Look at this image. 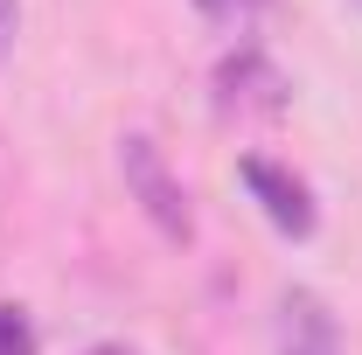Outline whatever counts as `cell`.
Here are the masks:
<instances>
[{
    "instance_id": "cell-8",
    "label": "cell",
    "mask_w": 362,
    "mask_h": 355,
    "mask_svg": "<svg viewBox=\"0 0 362 355\" xmlns=\"http://www.w3.org/2000/svg\"><path fill=\"white\" fill-rule=\"evenodd\" d=\"M90 355H133V349H119V342H105V349H90Z\"/></svg>"
},
{
    "instance_id": "cell-2",
    "label": "cell",
    "mask_w": 362,
    "mask_h": 355,
    "mask_svg": "<svg viewBox=\"0 0 362 355\" xmlns=\"http://www.w3.org/2000/svg\"><path fill=\"white\" fill-rule=\"evenodd\" d=\"M237 175H244V188L258 195V209L272 216V230L279 237H314V195H307V181H293L286 168H272V161H237Z\"/></svg>"
},
{
    "instance_id": "cell-1",
    "label": "cell",
    "mask_w": 362,
    "mask_h": 355,
    "mask_svg": "<svg viewBox=\"0 0 362 355\" xmlns=\"http://www.w3.org/2000/svg\"><path fill=\"white\" fill-rule=\"evenodd\" d=\"M119 175H126V188L139 195V209L160 223L168 237H188V195H181V181L160 168V153H153V139H119Z\"/></svg>"
},
{
    "instance_id": "cell-4",
    "label": "cell",
    "mask_w": 362,
    "mask_h": 355,
    "mask_svg": "<svg viewBox=\"0 0 362 355\" xmlns=\"http://www.w3.org/2000/svg\"><path fill=\"white\" fill-rule=\"evenodd\" d=\"M216 84H223V105H258V112H279L286 105V77L272 70L258 49H237L223 70H216Z\"/></svg>"
},
{
    "instance_id": "cell-3",
    "label": "cell",
    "mask_w": 362,
    "mask_h": 355,
    "mask_svg": "<svg viewBox=\"0 0 362 355\" xmlns=\"http://www.w3.org/2000/svg\"><path fill=\"white\" fill-rule=\"evenodd\" d=\"M279 355H341V327L314 293H286L279 307Z\"/></svg>"
},
{
    "instance_id": "cell-7",
    "label": "cell",
    "mask_w": 362,
    "mask_h": 355,
    "mask_svg": "<svg viewBox=\"0 0 362 355\" xmlns=\"http://www.w3.org/2000/svg\"><path fill=\"white\" fill-rule=\"evenodd\" d=\"M14 21H21V0H0V56H7V42H14Z\"/></svg>"
},
{
    "instance_id": "cell-5",
    "label": "cell",
    "mask_w": 362,
    "mask_h": 355,
    "mask_svg": "<svg viewBox=\"0 0 362 355\" xmlns=\"http://www.w3.org/2000/svg\"><path fill=\"white\" fill-rule=\"evenodd\" d=\"M195 7H202L216 28H230V35H251V21L265 14L272 0H195Z\"/></svg>"
},
{
    "instance_id": "cell-6",
    "label": "cell",
    "mask_w": 362,
    "mask_h": 355,
    "mask_svg": "<svg viewBox=\"0 0 362 355\" xmlns=\"http://www.w3.org/2000/svg\"><path fill=\"white\" fill-rule=\"evenodd\" d=\"M0 355H35V327L21 307H0Z\"/></svg>"
}]
</instances>
